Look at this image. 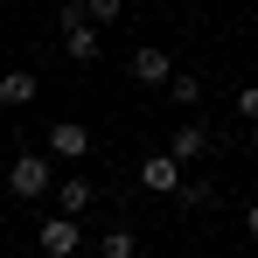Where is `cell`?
<instances>
[{"label":"cell","mask_w":258,"mask_h":258,"mask_svg":"<svg viewBox=\"0 0 258 258\" xmlns=\"http://www.w3.org/2000/svg\"><path fill=\"white\" fill-rule=\"evenodd\" d=\"M168 98H174V112H196V105H203V77H196V70H174Z\"/></svg>","instance_id":"11"},{"label":"cell","mask_w":258,"mask_h":258,"mask_svg":"<svg viewBox=\"0 0 258 258\" xmlns=\"http://www.w3.org/2000/svg\"><path fill=\"white\" fill-rule=\"evenodd\" d=\"M35 70H21V63H14V70H0V112H21V105H35Z\"/></svg>","instance_id":"8"},{"label":"cell","mask_w":258,"mask_h":258,"mask_svg":"<svg viewBox=\"0 0 258 258\" xmlns=\"http://www.w3.org/2000/svg\"><path fill=\"white\" fill-rule=\"evenodd\" d=\"M98 258H140V230H133V223H112V230L98 237Z\"/></svg>","instance_id":"10"},{"label":"cell","mask_w":258,"mask_h":258,"mask_svg":"<svg viewBox=\"0 0 258 258\" xmlns=\"http://www.w3.org/2000/svg\"><path fill=\"white\" fill-rule=\"evenodd\" d=\"M133 174H140V188H147V196H181V181H188V174L174 168L168 154H147V161H140Z\"/></svg>","instance_id":"6"},{"label":"cell","mask_w":258,"mask_h":258,"mask_svg":"<svg viewBox=\"0 0 258 258\" xmlns=\"http://www.w3.org/2000/svg\"><path fill=\"white\" fill-rule=\"evenodd\" d=\"M181 203H188V210H210V203H216V181H181Z\"/></svg>","instance_id":"13"},{"label":"cell","mask_w":258,"mask_h":258,"mask_svg":"<svg viewBox=\"0 0 258 258\" xmlns=\"http://www.w3.org/2000/svg\"><path fill=\"white\" fill-rule=\"evenodd\" d=\"M237 119H251V126H258V84H244V91H237Z\"/></svg>","instance_id":"14"},{"label":"cell","mask_w":258,"mask_h":258,"mask_svg":"<svg viewBox=\"0 0 258 258\" xmlns=\"http://www.w3.org/2000/svg\"><path fill=\"white\" fill-rule=\"evenodd\" d=\"M42 154L56 161V168H77L91 154V126H77V119H56V126L42 133Z\"/></svg>","instance_id":"2"},{"label":"cell","mask_w":258,"mask_h":258,"mask_svg":"<svg viewBox=\"0 0 258 258\" xmlns=\"http://www.w3.org/2000/svg\"><path fill=\"white\" fill-rule=\"evenodd\" d=\"M244 237H251V244H258V203H251V210H244Z\"/></svg>","instance_id":"15"},{"label":"cell","mask_w":258,"mask_h":258,"mask_svg":"<svg viewBox=\"0 0 258 258\" xmlns=\"http://www.w3.org/2000/svg\"><path fill=\"white\" fill-rule=\"evenodd\" d=\"M7 188H14L21 203H42L49 188H56V161H49V154H14V168H7Z\"/></svg>","instance_id":"1"},{"label":"cell","mask_w":258,"mask_h":258,"mask_svg":"<svg viewBox=\"0 0 258 258\" xmlns=\"http://www.w3.org/2000/svg\"><path fill=\"white\" fill-rule=\"evenodd\" d=\"M161 154H168L174 168L188 174V161H203V154H216V133L203 126V119H181V126L168 133V147H161Z\"/></svg>","instance_id":"3"},{"label":"cell","mask_w":258,"mask_h":258,"mask_svg":"<svg viewBox=\"0 0 258 258\" xmlns=\"http://www.w3.org/2000/svg\"><path fill=\"white\" fill-rule=\"evenodd\" d=\"M49 196H56V216H70V223H77V216L98 203V181L70 168V174H56V188H49Z\"/></svg>","instance_id":"5"},{"label":"cell","mask_w":258,"mask_h":258,"mask_svg":"<svg viewBox=\"0 0 258 258\" xmlns=\"http://www.w3.org/2000/svg\"><path fill=\"white\" fill-rule=\"evenodd\" d=\"M168 77H174V56H168V49H154V42H147V49H133V84L161 91Z\"/></svg>","instance_id":"7"},{"label":"cell","mask_w":258,"mask_h":258,"mask_svg":"<svg viewBox=\"0 0 258 258\" xmlns=\"http://www.w3.org/2000/svg\"><path fill=\"white\" fill-rule=\"evenodd\" d=\"M35 251H42V258H77V251H84V223L42 216V223H35Z\"/></svg>","instance_id":"4"},{"label":"cell","mask_w":258,"mask_h":258,"mask_svg":"<svg viewBox=\"0 0 258 258\" xmlns=\"http://www.w3.org/2000/svg\"><path fill=\"white\" fill-rule=\"evenodd\" d=\"M119 14H126V7H119V0H84V21H91V28H112V21H119Z\"/></svg>","instance_id":"12"},{"label":"cell","mask_w":258,"mask_h":258,"mask_svg":"<svg viewBox=\"0 0 258 258\" xmlns=\"http://www.w3.org/2000/svg\"><path fill=\"white\" fill-rule=\"evenodd\" d=\"M63 49H70V63H98V56H105L91 21H70V28H63Z\"/></svg>","instance_id":"9"}]
</instances>
